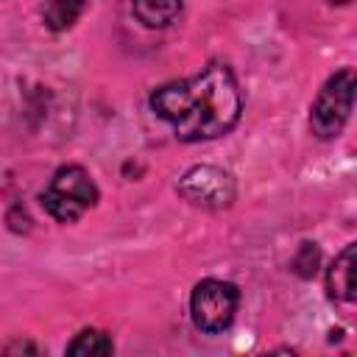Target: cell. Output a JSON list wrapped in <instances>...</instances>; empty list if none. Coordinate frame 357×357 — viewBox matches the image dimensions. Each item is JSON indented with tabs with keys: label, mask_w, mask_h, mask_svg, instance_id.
<instances>
[{
	"label": "cell",
	"mask_w": 357,
	"mask_h": 357,
	"mask_svg": "<svg viewBox=\"0 0 357 357\" xmlns=\"http://www.w3.org/2000/svg\"><path fill=\"white\" fill-rule=\"evenodd\" d=\"M329 6H346V3H351V0H326Z\"/></svg>",
	"instance_id": "cell-12"
},
{
	"label": "cell",
	"mask_w": 357,
	"mask_h": 357,
	"mask_svg": "<svg viewBox=\"0 0 357 357\" xmlns=\"http://www.w3.org/2000/svg\"><path fill=\"white\" fill-rule=\"evenodd\" d=\"M0 3H3V0H0Z\"/></svg>",
	"instance_id": "cell-13"
},
{
	"label": "cell",
	"mask_w": 357,
	"mask_h": 357,
	"mask_svg": "<svg viewBox=\"0 0 357 357\" xmlns=\"http://www.w3.org/2000/svg\"><path fill=\"white\" fill-rule=\"evenodd\" d=\"M240 307V290L223 279H201L190 293L192 326L204 335H218L231 326Z\"/></svg>",
	"instance_id": "cell-4"
},
{
	"label": "cell",
	"mask_w": 357,
	"mask_h": 357,
	"mask_svg": "<svg viewBox=\"0 0 357 357\" xmlns=\"http://www.w3.org/2000/svg\"><path fill=\"white\" fill-rule=\"evenodd\" d=\"M354 86H357V75L351 67H343L324 81V86L318 89L310 106V128L318 139H335L343 131V126L351 117Z\"/></svg>",
	"instance_id": "cell-3"
},
{
	"label": "cell",
	"mask_w": 357,
	"mask_h": 357,
	"mask_svg": "<svg viewBox=\"0 0 357 357\" xmlns=\"http://www.w3.org/2000/svg\"><path fill=\"white\" fill-rule=\"evenodd\" d=\"M98 184L81 165H61L39 192V204L53 220L75 223L86 209L98 204Z\"/></svg>",
	"instance_id": "cell-2"
},
{
	"label": "cell",
	"mask_w": 357,
	"mask_h": 357,
	"mask_svg": "<svg viewBox=\"0 0 357 357\" xmlns=\"http://www.w3.org/2000/svg\"><path fill=\"white\" fill-rule=\"evenodd\" d=\"M3 351H6V354H20V351H28V354H36L39 349H36L33 343H28V340H14V343H8V346H3Z\"/></svg>",
	"instance_id": "cell-11"
},
{
	"label": "cell",
	"mask_w": 357,
	"mask_h": 357,
	"mask_svg": "<svg viewBox=\"0 0 357 357\" xmlns=\"http://www.w3.org/2000/svg\"><path fill=\"white\" fill-rule=\"evenodd\" d=\"M176 192L190 206L226 209L237 198V184H234V176L218 165H195L178 178Z\"/></svg>",
	"instance_id": "cell-5"
},
{
	"label": "cell",
	"mask_w": 357,
	"mask_h": 357,
	"mask_svg": "<svg viewBox=\"0 0 357 357\" xmlns=\"http://www.w3.org/2000/svg\"><path fill=\"white\" fill-rule=\"evenodd\" d=\"M318 262H321V251H318V245L310 243V240H304V243L298 245L296 257H293V271H296L301 279H312L315 271H318Z\"/></svg>",
	"instance_id": "cell-10"
},
{
	"label": "cell",
	"mask_w": 357,
	"mask_h": 357,
	"mask_svg": "<svg viewBox=\"0 0 357 357\" xmlns=\"http://www.w3.org/2000/svg\"><path fill=\"white\" fill-rule=\"evenodd\" d=\"M151 112L170 123L181 142H204L226 137L237 126L243 95L231 67L212 61L190 78L156 86L151 92Z\"/></svg>",
	"instance_id": "cell-1"
},
{
	"label": "cell",
	"mask_w": 357,
	"mask_h": 357,
	"mask_svg": "<svg viewBox=\"0 0 357 357\" xmlns=\"http://www.w3.org/2000/svg\"><path fill=\"white\" fill-rule=\"evenodd\" d=\"M114 351V343L109 337V332L103 329H81L70 343H67V354L70 357H106Z\"/></svg>",
	"instance_id": "cell-9"
},
{
	"label": "cell",
	"mask_w": 357,
	"mask_h": 357,
	"mask_svg": "<svg viewBox=\"0 0 357 357\" xmlns=\"http://www.w3.org/2000/svg\"><path fill=\"white\" fill-rule=\"evenodd\" d=\"M84 8H86V0H45L42 3V22H45V28L61 33L78 22Z\"/></svg>",
	"instance_id": "cell-8"
},
{
	"label": "cell",
	"mask_w": 357,
	"mask_h": 357,
	"mask_svg": "<svg viewBox=\"0 0 357 357\" xmlns=\"http://www.w3.org/2000/svg\"><path fill=\"white\" fill-rule=\"evenodd\" d=\"M184 8V0H131L137 22L145 28H167Z\"/></svg>",
	"instance_id": "cell-7"
},
{
	"label": "cell",
	"mask_w": 357,
	"mask_h": 357,
	"mask_svg": "<svg viewBox=\"0 0 357 357\" xmlns=\"http://www.w3.org/2000/svg\"><path fill=\"white\" fill-rule=\"evenodd\" d=\"M354 265H357V245L349 243L326 268V293L332 301L340 304L354 301Z\"/></svg>",
	"instance_id": "cell-6"
}]
</instances>
